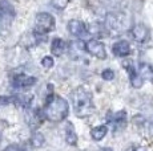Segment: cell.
<instances>
[{
    "label": "cell",
    "mask_w": 153,
    "mask_h": 151,
    "mask_svg": "<svg viewBox=\"0 0 153 151\" xmlns=\"http://www.w3.org/2000/svg\"><path fill=\"white\" fill-rule=\"evenodd\" d=\"M69 114V103L64 98L53 95L48 100L45 107H44V117L51 122H61Z\"/></svg>",
    "instance_id": "6da1fadb"
},
{
    "label": "cell",
    "mask_w": 153,
    "mask_h": 151,
    "mask_svg": "<svg viewBox=\"0 0 153 151\" xmlns=\"http://www.w3.org/2000/svg\"><path fill=\"white\" fill-rule=\"evenodd\" d=\"M71 102L77 117L89 115L93 110L92 94L84 88H76L71 93Z\"/></svg>",
    "instance_id": "7a4b0ae2"
},
{
    "label": "cell",
    "mask_w": 153,
    "mask_h": 151,
    "mask_svg": "<svg viewBox=\"0 0 153 151\" xmlns=\"http://www.w3.org/2000/svg\"><path fill=\"white\" fill-rule=\"evenodd\" d=\"M55 29V17L48 12H40L35 19V36H45Z\"/></svg>",
    "instance_id": "3957f363"
},
{
    "label": "cell",
    "mask_w": 153,
    "mask_h": 151,
    "mask_svg": "<svg viewBox=\"0 0 153 151\" xmlns=\"http://www.w3.org/2000/svg\"><path fill=\"white\" fill-rule=\"evenodd\" d=\"M15 19V8L8 0H0V29L11 27Z\"/></svg>",
    "instance_id": "277c9868"
},
{
    "label": "cell",
    "mask_w": 153,
    "mask_h": 151,
    "mask_svg": "<svg viewBox=\"0 0 153 151\" xmlns=\"http://www.w3.org/2000/svg\"><path fill=\"white\" fill-rule=\"evenodd\" d=\"M85 49H87L88 53H91L92 56H95L99 60H105L107 59V51H105V46L101 41L99 40H88L85 43Z\"/></svg>",
    "instance_id": "5b68a950"
},
{
    "label": "cell",
    "mask_w": 153,
    "mask_h": 151,
    "mask_svg": "<svg viewBox=\"0 0 153 151\" xmlns=\"http://www.w3.org/2000/svg\"><path fill=\"white\" fill-rule=\"evenodd\" d=\"M108 119H109V123L112 125L113 130H123L126 125L125 110H120V111H117V113H112Z\"/></svg>",
    "instance_id": "8992f818"
},
{
    "label": "cell",
    "mask_w": 153,
    "mask_h": 151,
    "mask_svg": "<svg viewBox=\"0 0 153 151\" xmlns=\"http://www.w3.org/2000/svg\"><path fill=\"white\" fill-rule=\"evenodd\" d=\"M67 27H68L69 33L76 37H83L87 34V27H85V24L81 20H77V19L69 20Z\"/></svg>",
    "instance_id": "52a82bcc"
},
{
    "label": "cell",
    "mask_w": 153,
    "mask_h": 151,
    "mask_svg": "<svg viewBox=\"0 0 153 151\" xmlns=\"http://www.w3.org/2000/svg\"><path fill=\"white\" fill-rule=\"evenodd\" d=\"M36 84V78L31 77V76H25V74H19L13 78L12 85L17 89H27L31 88L32 85Z\"/></svg>",
    "instance_id": "ba28073f"
},
{
    "label": "cell",
    "mask_w": 153,
    "mask_h": 151,
    "mask_svg": "<svg viewBox=\"0 0 153 151\" xmlns=\"http://www.w3.org/2000/svg\"><path fill=\"white\" fill-rule=\"evenodd\" d=\"M112 52L117 57H126L131 54V45L125 40H120L112 45Z\"/></svg>",
    "instance_id": "9c48e42d"
},
{
    "label": "cell",
    "mask_w": 153,
    "mask_h": 151,
    "mask_svg": "<svg viewBox=\"0 0 153 151\" xmlns=\"http://www.w3.org/2000/svg\"><path fill=\"white\" fill-rule=\"evenodd\" d=\"M132 36L137 43H145L149 37V31L144 24H136L132 28Z\"/></svg>",
    "instance_id": "30bf717a"
},
{
    "label": "cell",
    "mask_w": 153,
    "mask_h": 151,
    "mask_svg": "<svg viewBox=\"0 0 153 151\" xmlns=\"http://www.w3.org/2000/svg\"><path fill=\"white\" fill-rule=\"evenodd\" d=\"M65 51V41L60 37H55L51 43V52L56 57H60Z\"/></svg>",
    "instance_id": "8fae6325"
},
{
    "label": "cell",
    "mask_w": 153,
    "mask_h": 151,
    "mask_svg": "<svg viewBox=\"0 0 153 151\" xmlns=\"http://www.w3.org/2000/svg\"><path fill=\"white\" fill-rule=\"evenodd\" d=\"M65 142L71 146L77 144V134H76L75 127H73V125L71 122L65 125Z\"/></svg>",
    "instance_id": "7c38bea8"
},
{
    "label": "cell",
    "mask_w": 153,
    "mask_h": 151,
    "mask_svg": "<svg viewBox=\"0 0 153 151\" xmlns=\"http://www.w3.org/2000/svg\"><path fill=\"white\" fill-rule=\"evenodd\" d=\"M126 69H128V73H129V78H131V84L134 89H140L144 84V80L140 77V74L137 72H134V69L132 66L126 65Z\"/></svg>",
    "instance_id": "4fadbf2b"
},
{
    "label": "cell",
    "mask_w": 153,
    "mask_h": 151,
    "mask_svg": "<svg viewBox=\"0 0 153 151\" xmlns=\"http://www.w3.org/2000/svg\"><path fill=\"white\" fill-rule=\"evenodd\" d=\"M108 133V127L105 125H100V126H96L91 130V136H92L93 141H101Z\"/></svg>",
    "instance_id": "5bb4252c"
},
{
    "label": "cell",
    "mask_w": 153,
    "mask_h": 151,
    "mask_svg": "<svg viewBox=\"0 0 153 151\" xmlns=\"http://www.w3.org/2000/svg\"><path fill=\"white\" fill-rule=\"evenodd\" d=\"M139 74L143 80H153V68L148 64H141Z\"/></svg>",
    "instance_id": "9a60e30c"
},
{
    "label": "cell",
    "mask_w": 153,
    "mask_h": 151,
    "mask_svg": "<svg viewBox=\"0 0 153 151\" xmlns=\"http://www.w3.org/2000/svg\"><path fill=\"white\" fill-rule=\"evenodd\" d=\"M44 143H45V138H44V135L42 134V133H39V131H36V133H33L31 136V144L33 147H43L44 146Z\"/></svg>",
    "instance_id": "2e32d148"
},
{
    "label": "cell",
    "mask_w": 153,
    "mask_h": 151,
    "mask_svg": "<svg viewBox=\"0 0 153 151\" xmlns=\"http://www.w3.org/2000/svg\"><path fill=\"white\" fill-rule=\"evenodd\" d=\"M107 27L109 28V29H119L120 28V23H119V19H117L114 15H109L107 16Z\"/></svg>",
    "instance_id": "e0dca14e"
},
{
    "label": "cell",
    "mask_w": 153,
    "mask_h": 151,
    "mask_svg": "<svg viewBox=\"0 0 153 151\" xmlns=\"http://www.w3.org/2000/svg\"><path fill=\"white\" fill-rule=\"evenodd\" d=\"M13 101L16 102V105L23 106V107H27V106L29 105V101H31V98L27 97V95L19 94V95H16V97L13 98Z\"/></svg>",
    "instance_id": "ac0fdd59"
},
{
    "label": "cell",
    "mask_w": 153,
    "mask_h": 151,
    "mask_svg": "<svg viewBox=\"0 0 153 151\" xmlns=\"http://www.w3.org/2000/svg\"><path fill=\"white\" fill-rule=\"evenodd\" d=\"M51 4H52V7L53 8H56V10L63 11V10H65V8L68 7L69 0H51Z\"/></svg>",
    "instance_id": "d6986e66"
},
{
    "label": "cell",
    "mask_w": 153,
    "mask_h": 151,
    "mask_svg": "<svg viewBox=\"0 0 153 151\" xmlns=\"http://www.w3.org/2000/svg\"><path fill=\"white\" fill-rule=\"evenodd\" d=\"M42 65L45 69H51V68H53L55 61L51 56H45V57H43V60H42Z\"/></svg>",
    "instance_id": "ffe728a7"
},
{
    "label": "cell",
    "mask_w": 153,
    "mask_h": 151,
    "mask_svg": "<svg viewBox=\"0 0 153 151\" xmlns=\"http://www.w3.org/2000/svg\"><path fill=\"white\" fill-rule=\"evenodd\" d=\"M101 77L105 81H112L114 78V72L112 69H105V70L101 72Z\"/></svg>",
    "instance_id": "44dd1931"
},
{
    "label": "cell",
    "mask_w": 153,
    "mask_h": 151,
    "mask_svg": "<svg viewBox=\"0 0 153 151\" xmlns=\"http://www.w3.org/2000/svg\"><path fill=\"white\" fill-rule=\"evenodd\" d=\"M3 151H25V150H23L22 147L16 146V144H10V146H7Z\"/></svg>",
    "instance_id": "7402d4cb"
}]
</instances>
